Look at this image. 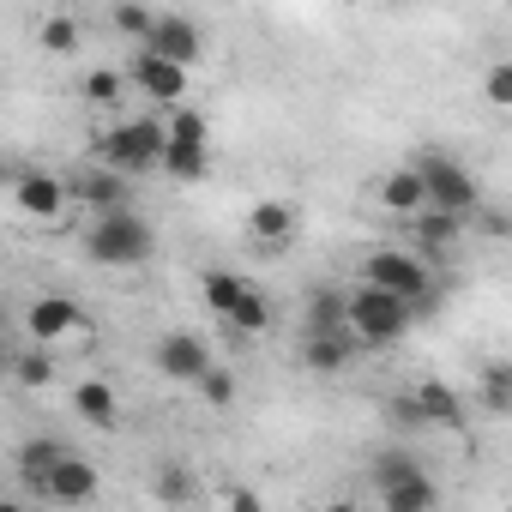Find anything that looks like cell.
Here are the masks:
<instances>
[{
	"mask_svg": "<svg viewBox=\"0 0 512 512\" xmlns=\"http://www.w3.org/2000/svg\"><path fill=\"white\" fill-rule=\"evenodd\" d=\"M362 284H374V290H386L398 302H416V296H428V260H416L404 247H380V253H368Z\"/></svg>",
	"mask_w": 512,
	"mask_h": 512,
	"instance_id": "obj_5",
	"label": "cell"
},
{
	"mask_svg": "<svg viewBox=\"0 0 512 512\" xmlns=\"http://www.w3.org/2000/svg\"><path fill=\"white\" fill-rule=\"evenodd\" d=\"M320 512H356V506H350V500H326Z\"/></svg>",
	"mask_w": 512,
	"mask_h": 512,
	"instance_id": "obj_36",
	"label": "cell"
},
{
	"mask_svg": "<svg viewBox=\"0 0 512 512\" xmlns=\"http://www.w3.org/2000/svg\"><path fill=\"white\" fill-rule=\"evenodd\" d=\"M211 368H217V362H211V350H205L199 332H163V338H157V374H169V380H181V386H199Z\"/></svg>",
	"mask_w": 512,
	"mask_h": 512,
	"instance_id": "obj_8",
	"label": "cell"
},
{
	"mask_svg": "<svg viewBox=\"0 0 512 512\" xmlns=\"http://www.w3.org/2000/svg\"><path fill=\"white\" fill-rule=\"evenodd\" d=\"M223 506H229V512H266V500L253 494V488H241V482H229V488H223Z\"/></svg>",
	"mask_w": 512,
	"mask_h": 512,
	"instance_id": "obj_35",
	"label": "cell"
},
{
	"mask_svg": "<svg viewBox=\"0 0 512 512\" xmlns=\"http://www.w3.org/2000/svg\"><path fill=\"white\" fill-rule=\"evenodd\" d=\"M97 488H103L97 464H91V458H79V452H67V458L49 470V482H43L37 494H49L55 506H91V500H97Z\"/></svg>",
	"mask_w": 512,
	"mask_h": 512,
	"instance_id": "obj_10",
	"label": "cell"
},
{
	"mask_svg": "<svg viewBox=\"0 0 512 512\" xmlns=\"http://www.w3.org/2000/svg\"><path fill=\"white\" fill-rule=\"evenodd\" d=\"M199 296H205V308L211 314H235L241 308V296H247V278H235V272H223V266H211V272H199Z\"/></svg>",
	"mask_w": 512,
	"mask_h": 512,
	"instance_id": "obj_20",
	"label": "cell"
},
{
	"mask_svg": "<svg viewBox=\"0 0 512 512\" xmlns=\"http://www.w3.org/2000/svg\"><path fill=\"white\" fill-rule=\"evenodd\" d=\"M193 494H199V476H193L187 464H163V470H157V500H163V506H187Z\"/></svg>",
	"mask_w": 512,
	"mask_h": 512,
	"instance_id": "obj_30",
	"label": "cell"
},
{
	"mask_svg": "<svg viewBox=\"0 0 512 512\" xmlns=\"http://www.w3.org/2000/svg\"><path fill=\"white\" fill-rule=\"evenodd\" d=\"M61 458H67V446H61L55 434H37V440H25V446H19V476H25L31 488H43V482H49V470H55Z\"/></svg>",
	"mask_w": 512,
	"mask_h": 512,
	"instance_id": "obj_21",
	"label": "cell"
},
{
	"mask_svg": "<svg viewBox=\"0 0 512 512\" xmlns=\"http://www.w3.org/2000/svg\"><path fill=\"white\" fill-rule=\"evenodd\" d=\"M356 350H362V344H356L350 332H320V338H302V362H308L314 374H344Z\"/></svg>",
	"mask_w": 512,
	"mask_h": 512,
	"instance_id": "obj_19",
	"label": "cell"
},
{
	"mask_svg": "<svg viewBox=\"0 0 512 512\" xmlns=\"http://www.w3.org/2000/svg\"><path fill=\"white\" fill-rule=\"evenodd\" d=\"M127 79H133L145 97H157V103H169V109H187V85H193V73H187V67H175V61H163V55L139 49V55H133V67H127Z\"/></svg>",
	"mask_w": 512,
	"mask_h": 512,
	"instance_id": "obj_7",
	"label": "cell"
},
{
	"mask_svg": "<svg viewBox=\"0 0 512 512\" xmlns=\"http://www.w3.org/2000/svg\"><path fill=\"white\" fill-rule=\"evenodd\" d=\"M410 229H416V241L422 247H434V253H446L452 241H458V229H464V217H452V211H422V217H410Z\"/></svg>",
	"mask_w": 512,
	"mask_h": 512,
	"instance_id": "obj_26",
	"label": "cell"
},
{
	"mask_svg": "<svg viewBox=\"0 0 512 512\" xmlns=\"http://www.w3.org/2000/svg\"><path fill=\"white\" fill-rule=\"evenodd\" d=\"M476 223H482V235H488V241H512V211L482 205V211H476Z\"/></svg>",
	"mask_w": 512,
	"mask_h": 512,
	"instance_id": "obj_34",
	"label": "cell"
},
{
	"mask_svg": "<svg viewBox=\"0 0 512 512\" xmlns=\"http://www.w3.org/2000/svg\"><path fill=\"white\" fill-rule=\"evenodd\" d=\"M199 398H205L211 410H229V404H235V374H229V368H211V374L199 380Z\"/></svg>",
	"mask_w": 512,
	"mask_h": 512,
	"instance_id": "obj_32",
	"label": "cell"
},
{
	"mask_svg": "<svg viewBox=\"0 0 512 512\" xmlns=\"http://www.w3.org/2000/svg\"><path fill=\"white\" fill-rule=\"evenodd\" d=\"M404 332H410V302H398V296H386V290H374V284L350 290V338H356L362 350L398 344Z\"/></svg>",
	"mask_w": 512,
	"mask_h": 512,
	"instance_id": "obj_4",
	"label": "cell"
},
{
	"mask_svg": "<svg viewBox=\"0 0 512 512\" xmlns=\"http://www.w3.org/2000/svg\"><path fill=\"white\" fill-rule=\"evenodd\" d=\"M73 416L91 422L97 434H115V428H121V398H115V386H103V380H79V386H73Z\"/></svg>",
	"mask_w": 512,
	"mask_h": 512,
	"instance_id": "obj_15",
	"label": "cell"
},
{
	"mask_svg": "<svg viewBox=\"0 0 512 512\" xmlns=\"http://www.w3.org/2000/svg\"><path fill=\"white\" fill-rule=\"evenodd\" d=\"M476 398L488 416H512V362H482L476 368Z\"/></svg>",
	"mask_w": 512,
	"mask_h": 512,
	"instance_id": "obj_23",
	"label": "cell"
},
{
	"mask_svg": "<svg viewBox=\"0 0 512 512\" xmlns=\"http://www.w3.org/2000/svg\"><path fill=\"white\" fill-rule=\"evenodd\" d=\"M416 175H422L434 211H452V217H476V211H482V187H476V175H470L458 157L422 151V157H416Z\"/></svg>",
	"mask_w": 512,
	"mask_h": 512,
	"instance_id": "obj_3",
	"label": "cell"
},
{
	"mask_svg": "<svg viewBox=\"0 0 512 512\" xmlns=\"http://www.w3.org/2000/svg\"><path fill=\"white\" fill-rule=\"evenodd\" d=\"M229 326H235L241 338H260V332L272 326V302H266L260 290H253V284H247V296H241V308L229 314Z\"/></svg>",
	"mask_w": 512,
	"mask_h": 512,
	"instance_id": "obj_27",
	"label": "cell"
},
{
	"mask_svg": "<svg viewBox=\"0 0 512 512\" xmlns=\"http://www.w3.org/2000/svg\"><path fill=\"white\" fill-rule=\"evenodd\" d=\"M380 205L398 211V217H422V211H428V187H422L416 163H410V169H392V175L380 181Z\"/></svg>",
	"mask_w": 512,
	"mask_h": 512,
	"instance_id": "obj_18",
	"label": "cell"
},
{
	"mask_svg": "<svg viewBox=\"0 0 512 512\" xmlns=\"http://www.w3.org/2000/svg\"><path fill=\"white\" fill-rule=\"evenodd\" d=\"M380 506H386V512H440V482H434V476H416V482H404V488H386Z\"/></svg>",
	"mask_w": 512,
	"mask_h": 512,
	"instance_id": "obj_24",
	"label": "cell"
},
{
	"mask_svg": "<svg viewBox=\"0 0 512 512\" xmlns=\"http://www.w3.org/2000/svg\"><path fill=\"white\" fill-rule=\"evenodd\" d=\"M109 25L127 37V43H151L157 37V25H163V13H151V7H139V0H121V7H109Z\"/></svg>",
	"mask_w": 512,
	"mask_h": 512,
	"instance_id": "obj_25",
	"label": "cell"
},
{
	"mask_svg": "<svg viewBox=\"0 0 512 512\" xmlns=\"http://www.w3.org/2000/svg\"><path fill=\"white\" fill-rule=\"evenodd\" d=\"M13 380H19V386H31V392H37V386H49V380H55V356H49L43 344L19 350V356H13Z\"/></svg>",
	"mask_w": 512,
	"mask_h": 512,
	"instance_id": "obj_29",
	"label": "cell"
},
{
	"mask_svg": "<svg viewBox=\"0 0 512 512\" xmlns=\"http://www.w3.org/2000/svg\"><path fill=\"white\" fill-rule=\"evenodd\" d=\"M73 199H85L97 217H109V211H127V181L115 169H91V175L73 181Z\"/></svg>",
	"mask_w": 512,
	"mask_h": 512,
	"instance_id": "obj_17",
	"label": "cell"
},
{
	"mask_svg": "<svg viewBox=\"0 0 512 512\" xmlns=\"http://www.w3.org/2000/svg\"><path fill=\"white\" fill-rule=\"evenodd\" d=\"M410 398H416V410H422V428H452V434H458V428L470 422L458 386H446V380H422Z\"/></svg>",
	"mask_w": 512,
	"mask_h": 512,
	"instance_id": "obj_14",
	"label": "cell"
},
{
	"mask_svg": "<svg viewBox=\"0 0 512 512\" xmlns=\"http://www.w3.org/2000/svg\"><path fill=\"white\" fill-rule=\"evenodd\" d=\"M25 332H31V344H61V338H73V332H85V314H79V302H67V296H37L31 308H25Z\"/></svg>",
	"mask_w": 512,
	"mask_h": 512,
	"instance_id": "obj_9",
	"label": "cell"
},
{
	"mask_svg": "<svg viewBox=\"0 0 512 512\" xmlns=\"http://www.w3.org/2000/svg\"><path fill=\"white\" fill-rule=\"evenodd\" d=\"M320 332H350V296L338 284L308 290V338H320Z\"/></svg>",
	"mask_w": 512,
	"mask_h": 512,
	"instance_id": "obj_16",
	"label": "cell"
},
{
	"mask_svg": "<svg viewBox=\"0 0 512 512\" xmlns=\"http://www.w3.org/2000/svg\"><path fill=\"white\" fill-rule=\"evenodd\" d=\"M500 512H512V500H506V506H500Z\"/></svg>",
	"mask_w": 512,
	"mask_h": 512,
	"instance_id": "obj_38",
	"label": "cell"
},
{
	"mask_svg": "<svg viewBox=\"0 0 512 512\" xmlns=\"http://www.w3.org/2000/svg\"><path fill=\"white\" fill-rule=\"evenodd\" d=\"M37 37H43V49H49V55H73V49H79V19H67V13H49Z\"/></svg>",
	"mask_w": 512,
	"mask_h": 512,
	"instance_id": "obj_31",
	"label": "cell"
},
{
	"mask_svg": "<svg viewBox=\"0 0 512 512\" xmlns=\"http://www.w3.org/2000/svg\"><path fill=\"white\" fill-rule=\"evenodd\" d=\"M0 512H31V506L25 500H0Z\"/></svg>",
	"mask_w": 512,
	"mask_h": 512,
	"instance_id": "obj_37",
	"label": "cell"
},
{
	"mask_svg": "<svg viewBox=\"0 0 512 512\" xmlns=\"http://www.w3.org/2000/svg\"><path fill=\"white\" fill-rule=\"evenodd\" d=\"M205 139H211L205 115H199V109H175V115H169L163 175H169V181H199V175H205Z\"/></svg>",
	"mask_w": 512,
	"mask_h": 512,
	"instance_id": "obj_6",
	"label": "cell"
},
{
	"mask_svg": "<svg viewBox=\"0 0 512 512\" xmlns=\"http://www.w3.org/2000/svg\"><path fill=\"white\" fill-rule=\"evenodd\" d=\"M145 49L193 73V67H199V55H205V37H199V25H187V19H175V13H163V25H157V37H151Z\"/></svg>",
	"mask_w": 512,
	"mask_h": 512,
	"instance_id": "obj_13",
	"label": "cell"
},
{
	"mask_svg": "<svg viewBox=\"0 0 512 512\" xmlns=\"http://www.w3.org/2000/svg\"><path fill=\"white\" fill-rule=\"evenodd\" d=\"M416 476H428V464L410 452V446H386L380 458H374V488L386 494V488H404V482H416Z\"/></svg>",
	"mask_w": 512,
	"mask_h": 512,
	"instance_id": "obj_22",
	"label": "cell"
},
{
	"mask_svg": "<svg viewBox=\"0 0 512 512\" xmlns=\"http://www.w3.org/2000/svg\"><path fill=\"white\" fill-rule=\"evenodd\" d=\"M163 151H169V121H157V115H133V121L109 127V133L97 139V157H103L115 175L163 169Z\"/></svg>",
	"mask_w": 512,
	"mask_h": 512,
	"instance_id": "obj_1",
	"label": "cell"
},
{
	"mask_svg": "<svg viewBox=\"0 0 512 512\" xmlns=\"http://www.w3.org/2000/svg\"><path fill=\"white\" fill-rule=\"evenodd\" d=\"M151 223L127 205V211H109V217H97L91 229H85V253L97 266H145L151 260Z\"/></svg>",
	"mask_w": 512,
	"mask_h": 512,
	"instance_id": "obj_2",
	"label": "cell"
},
{
	"mask_svg": "<svg viewBox=\"0 0 512 512\" xmlns=\"http://www.w3.org/2000/svg\"><path fill=\"white\" fill-rule=\"evenodd\" d=\"M482 97H488L494 109H512V61H494V67L482 73Z\"/></svg>",
	"mask_w": 512,
	"mask_h": 512,
	"instance_id": "obj_33",
	"label": "cell"
},
{
	"mask_svg": "<svg viewBox=\"0 0 512 512\" xmlns=\"http://www.w3.org/2000/svg\"><path fill=\"white\" fill-rule=\"evenodd\" d=\"M296 229H302V211H296L290 199H253V211H247V235L260 241V247H284Z\"/></svg>",
	"mask_w": 512,
	"mask_h": 512,
	"instance_id": "obj_12",
	"label": "cell"
},
{
	"mask_svg": "<svg viewBox=\"0 0 512 512\" xmlns=\"http://www.w3.org/2000/svg\"><path fill=\"white\" fill-rule=\"evenodd\" d=\"M127 85H133V79L115 73V67H91V73H85V97H91L97 109H115V103L127 97Z\"/></svg>",
	"mask_w": 512,
	"mask_h": 512,
	"instance_id": "obj_28",
	"label": "cell"
},
{
	"mask_svg": "<svg viewBox=\"0 0 512 512\" xmlns=\"http://www.w3.org/2000/svg\"><path fill=\"white\" fill-rule=\"evenodd\" d=\"M13 199H19V211H25V217H43V223H55V217L67 211L73 187H67L61 175H49V169H31V175H19V181H13Z\"/></svg>",
	"mask_w": 512,
	"mask_h": 512,
	"instance_id": "obj_11",
	"label": "cell"
}]
</instances>
